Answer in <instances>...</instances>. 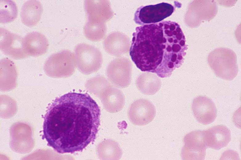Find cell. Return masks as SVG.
Listing matches in <instances>:
<instances>
[{"label":"cell","mask_w":241,"mask_h":160,"mask_svg":"<svg viewBox=\"0 0 241 160\" xmlns=\"http://www.w3.org/2000/svg\"><path fill=\"white\" fill-rule=\"evenodd\" d=\"M84 7L89 21L105 23L113 15L109 0H85Z\"/></svg>","instance_id":"cell-12"},{"label":"cell","mask_w":241,"mask_h":160,"mask_svg":"<svg viewBox=\"0 0 241 160\" xmlns=\"http://www.w3.org/2000/svg\"><path fill=\"white\" fill-rule=\"evenodd\" d=\"M100 115L99 107L88 94H65L57 97L47 108L43 138L59 153L82 152L96 139Z\"/></svg>","instance_id":"cell-1"},{"label":"cell","mask_w":241,"mask_h":160,"mask_svg":"<svg viewBox=\"0 0 241 160\" xmlns=\"http://www.w3.org/2000/svg\"><path fill=\"white\" fill-rule=\"evenodd\" d=\"M49 45L48 40L43 34L32 32L23 38V46L27 56H36L44 54Z\"/></svg>","instance_id":"cell-14"},{"label":"cell","mask_w":241,"mask_h":160,"mask_svg":"<svg viewBox=\"0 0 241 160\" xmlns=\"http://www.w3.org/2000/svg\"><path fill=\"white\" fill-rule=\"evenodd\" d=\"M185 144L181 156L183 160H204L206 146L203 131L195 130L187 134L183 139Z\"/></svg>","instance_id":"cell-8"},{"label":"cell","mask_w":241,"mask_h":160,"mask_svg":"<svg viewBox=\"0 0 241 160\" xmlns=\"http://www.w3.org/2000/svg\"><path fill=\"white\" fill-rule=\"evenodd\" d=\"M0 22L6 23L16 17L18 10L16 4L11 0H0Z\"/></svg>","instance_id":"cell-19"},{"label":"cell","mask_w":241,"mask_h":160,"mask_svg":"<svg viewBox=\"0 0 241 160\" xmlns=\"http://www.w3.org/2000/svg\"><path fill=\"white\" fill-rule=\"evenodd\" d=\"M194 116L199 123L207 125L213 122L217 117V109L210 98L204 96L195 97L192 105Z\"/></svg>","instance_id":"cell-11"},{"label":"cell","mask_w":241,"mask_h":160,"mask_svg":"<svg viewBox=\"0 0 241 160\" xmlns=\"http://www.w3.org/2000/svg\"><path fill=\"white\" fill-rule=\"evenodd\" d=\"M208 61L216 75L222 79L232 80L237 74L236 56L231 50L224 49L215 50L210 54Z\"/></svg>","instance_id":"cell-3"},{"label":"cell","mask_w":241,"mask_h":160,"mask_svg":"<svg viewBox=\"0 0 241 160\" xmlns=\"http://www.w3.org/2000/svg\"><path fill=\"white\" fill-rule=\"evenodd\" d=\"M76 66L85 74L98 70L101 67L103 58L100 51L95 46L85 43L77 45L75 49Z\"/></svg>","instance_id":"cell-4"},{"label":"cell","mask_w":241,"mask_h":160,"mask_svg":"<svg viewBox=\"0 0 241 160\" xmlns=\"http://www.w3.org/2000/svg\"><path fill=\"white\" fill-rule=\"evenodd\" d=\"M174 10L172 5L166 2L140 6L135 13L134 20L142 25L158 23L171 15Z\"/></svg>","instance_id":"cell-5"},{"label":"cell","mask_w":241,"mask_h":160,"mask_svg":"<svg viewBox=\"0 0 241 160\" xmlns=\"http://www.w3.org/2000/svg\"><path fill=\"white\" fill-rule=\"evenodd\" d=\"M76 66L74 55L64 50L51 55L45 63L44 69L47 73L66 77L73 74Z\"/></svg>","instance_id":"cell-6"},{"label":"cell","mask_w":241,"mask_h":160,"mask_svg":"<svg viewBox=\"0 0 241 160\" xmlns=\"http://www.w3.org/2000/svg\"><path fill=\"white\" fill-rule=\"evenodd\" d=\"M129 44L127 37L118 32L109 34L104 42L106 51L112 55L119 56L125 53L129 50Z\"/></svg>","instance_id":"cell-16"},{"label":"cell","mask_w":241,"mask_h":160,"mask_svg":"<svg viewBox=\"0 0 241 160\" xmlns=\"http://www.w3.org/2000/svg\"><path fill=\"white\" fill-rule=\"evenodd\" d=\"M156 114V108L149 101L140 99L134 101L130 105L128 112L130 120L134 124L145 125L151 122Z\"/></svg>","instance_id":"cell-9"},{"label":"cell","mask_w":241,"mask_h":160,"mask_svg":"<svg viewBox=\"0 0 241 160\" xmlns=\"http://www.w3.org/2000/svg\"><path fill=\"white\" fill-rule=\"evenodd\" d=\"M0 47L5 54L14 59L27 57L23 47V38L3 28L0 29Z\"/></svg>","instance_id":"cell-10"},{"label":"cell","mask_w":241,"mask_h":160,"mask_svg":"<svg viewBox=\"0 0 241 160\" xmlns=\"http://www.w3.org/2000/svg\"><path fill=\"white\" fill-rule=\"evenodd\" d=\"M204 139L206 147L219 150L226 147L231 139V131L226 126H214L203 131Z\"/></svg>","instance_id":"cell-13"},{"label":"cell","mask_w":241,"mask_h":160,"mask_svg":"<svg viewBox=\"0 0 241 160\" xmlns=\"http://www.w3.org/2000/svg\"><path fill=\"white\" fill-rule=\"evenodd\" d=\"M179 25L172 21L137 27L129 50L132 61L142 71L170 77L183 63L188 48Z\"/></svg>","instance_id":"cell-2"},{"label":"cell","mask_w":241,"mask_h":160,"mask_svg":"<svg viewBox=\"0 0 241 160\" xmlns=\"http://www.w3.org/2000/svg\"><path fill=\"white\" fill-rule=\"evenodd\" d=\"M106 31L104 22L88 21L84 28L86 37L89 40L97 41L104 36Z\"/></svg>","instance_id":"cell-18"},{"label":"cell","mask_w":241,"mask_h":160,"mask_svg":"<svg viewBox=\"0 0 241 160\" xmlns=\"http://www.w3.org/2000/svg\"><path fill=\"white\" fill-rule=\"evenodd\" d=\"M137 86L143 94L153 95L160 89L161 85L160 79L152 73H142L138 77L136 81Z\"/></svg>","instance_id":"cell-17"},{"label":"cell","mask_w":241,"mask_h":160,"mask_svg":"<svg viewBox=\"0 0 241 160\" xmlns=\"http://www.w3.org/2000/svg\"><path fill=\"white\" fill-rule=\"evenodd\" d=\"M43 10L42 4L38 0H29L25 2L21 10L22 21L28 27L35 26L40 19Z\"/></svg>","instance_id":"cell-15"},{"label":"cell","mask_w":241,"mask_h":160,"mask_svg":"<svg viewBox=\"0 0 241 160\" xmlns=\"http://www.w3.org/2000/svg\"><path fill=\"white\" fill-rule=\"evenodd\" d=\"M132 65L128 59L116 58L111 61L107 69V76L109 81L118 88L128 87L132 79Z\"/></svg>","instance_id":"cell-7"}]
</instances>
